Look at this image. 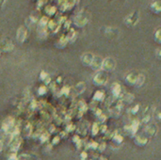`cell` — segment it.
Segmentation results:
<instances>
[{
  "instance_id": "obj_23",
  "label": "cell",
  "mask_w": 161,
  "mask_h": 160,
  "mask_svg": "<svg viewBox=\"0 0 161 160\" xmlns=\"http://www.w3.org/2000/svg\"><path fill=\"white\" fill-rule=\"evenodd\" d=\"M122 98H124V101L130 104L134 101V95H132L131 93H126V94H124L122 96Z\"/></svg>"
},
{
  "instance_id": "obj_18",
  "label": "cell",
  "mask_w": 161,
  "mask_h": 160,
  "mask_svg": "<svg viewBox=\"0 0 161 160\" xmlns=\"http://www.w3.org/2000/svg\"><path fill=\"white\" fill-rule=\"evenodd\" d=\"M105 97H106V94L103 91H97L93 95V100L96 102H102L104 101Z\"/></svg>"
},
{
  "instance_id": "obj_26",
  "label": "cell",
  "mask_w": 161,
  "mask_h": 160,
  "mask_svg": "<svg viewBox=\"0 0 161 160\" xmlns=\"http://www.w3.org/2000/svg\"><path fill=\"white\" fill-rule=\"evenodd\" d=\"M140 108H141V106H140V105H135V107H133V108L130 109V112L132 113V115H136V114L139 112Z\"/></svg>"
},
{
  "instance_id": "obj_5",
  "label": "cell",
  "mask_w": 161,
  "mask_h": 160,
  "mask_svg": "<svg viewBox=\"0 0 161 160\" xmlns=\"http://www.w3.org/2000/svg\"><path fill=\"white\" fill-rule=\"evenodd\" d=\"M140 124L141 123L137 120L133 121L131 124H128L125 127V133L134 137L135 135H137L138 131H139V128H140Z\"/></svg>"
},
{
  "instance_id": "obj_1",
  "label": "cell",
  "mask_w": 161,
  "mask_h": 160,
  "mask_svg": "<svg viewBox=\"0 0 161 160\" xmlns=\"http://www.w3.org/2000/svg\"><path fill=\"white\" fill-rule=\"evenodd\" d=\"M108 82V74L107 72L103 71L102 69L96 71L93 76V84L96 86H104Z\"/></svg>"
},
{
  "instance_id": "obj_34",
  "label": "cell",
  "mask_w": 161,
  "mask_h": 160,
  "mask_svg": "<svg viewBox=\"0 0 161 160\" xmlns=\"http://www.w3.org/2000/svg\"><path fill=\"white\" fill-rule=\"evenodd\" d=\"M5 1H6V0H0V8H2V6L4 5Z\"/></svg>"
},
{
  "instance_id": "obj_33",
  "label": "cell",
  "mask_w": 161,
  "mask_h": 160,
  "mask_svg": "<svg viewBox=\"0 0 161 160\" xmlns=\"http://www.w3.org/2000/svg\"><path fill=\"white\" fill-rule=\"evenodd\" d=\"M2 150H3V142H2V141L0 140V153L2 152Z\"/></svg>"
},
{
  "instance_id": "obj_22",
  "label": "cell",
  "mask_w": 161,
  "mask_h": 160,
  "mask_svg": "<svg viewBox=\"0 0 161 160\" xmlns=\"http://www.w3.org/2000/svg\"><path fill=\"white\" fill-rule=\"evenodd\" d=\"M99 132H100V124L98 123H94L92 126V135L97 136Z\"/></svg>"
},
{
  "instance_id": "obj_4",
  "label": "cell",
  "mask_w": 161,
  "mask_h": 160,
  "mask_svg": "<svg viewBox=\"0 0 161 160\" xmlns=\"http://www.w3.org/2000/svg\"><path fill=\"white\" fill-rule=\"evenodd\" d=\"M139 20H140V13L138 10H135L133 13H130L125 17V23L128 26H135L138 24Z\"/></svg>"
},
{
  "instance_id": "obj_2",
  "label": "cell",
  "mask_w": 161,
  "mask_h": 160,
  "mask_svg": "<svg viewBox=\"0 0 161 160\" xmlns=\"http://www.w3.org/2000/svg\"><path fill=\"white\" fill-rule=\"evenodd\" d=\"M17 128H16V125H15V122L14 120L9 117V118H7L4 122H3V124H2V131H4L5 134H8V135H11L14 131H16Z\"/></svg>"
},
{
  "instance_id": "obj_28",
  "label": "cell",
  "mask_w": 161,
  "mask_h": 160,
  "mask_svg": "<svg viewBox=\"0 0 161 160\" xmlns=\"http://www.w3.org/2000/svg\"><path fill=\"white\" fill-rule=\"evenodd\" d=\"M60 140H61V138H60L59 136H57V137H55V138L53 139V141H52V145L58 144V143H59V141H60Z\"/></svg>"
},
{
  "instance_id": "obj_27",
  "label": "cell",
  "mask_w": 161,
  "mask_h": 160,
  "mask_svg": "<svg viewBox=\"0 0 161 160\" xmlns=\"http://www.w3.org/2000/svg\"><path fill=\"white\" fill-rule=\"evenodd\" d=\"M39 94L40 95H43V94H45L46 92H47V89H46V87L45 86H42V87H40L39 88Z\"/></svg>"
},
{
  "instance_id": "obj_16",
  "label": "cell",
  "mask_w": 161,
  "mask_h": 160,
  "mask_svg": "<svg viewBox=\"0 0 161 160\" xmlns=\"http://www.w3.org/2000/svg\"><path fill=\"white\" fill-rule=\"evenodd\" d=\"M150 8L153 12L159 14L161 11V2L160 0H154L151 5H150Z\"/></svg>"
},
{
  "instance_id": "obj_30",
  "label": "cell",
  "mask_w": 161,
  "mask_h": 160,
  "mask_svg": "<svg viewBox=\"0 0 161 160\" xmlns=\"http://www.w3.org/2000/svg\"><path fill=\"white\" fill-rule=\"evenodd\" d=\"M8 160H19V157L16 155V153H12V154L9 156V157H8Z\"/></svg>"
},
{
  "instance_id": "obj_12",
  "label": "cell",
  "mask_w": 161,
  "mask_h": 160,
  "mask_svg": "<svg viewBox=\"0 0 161 160\" xmlns=\"http://www.w3.org/2000/svg\"><path fill=\"white\" fill-rule=\"evenodd\" d=\"M13 48V44L12 42L8 40V39H4L0 41V50L1 51H5V52H8Z\"/></svg>"
},
{
  "instance_id": "obj_9",
  "label": "cell",
  "mask_w": 161,
  "mask_h": 160,
  "mask_svg": "<svg viewBox=\"0 0 161 160\" xmlns=\"http://www.w3.org/2000/svg\"><path fill=\"white\" fill-rule=\"evenodd\" d=\"M16 37H17V41L19 42H24L27 38V28H26V26H25V25L20 26L18 28V30H17Z\"/></svg>"
},
{
  "instance_id": "obj_8",
  "label": "cell",
  "mask_w": 161,
  "mask_h": 160,
  "mask_svg": "<svg viewBox=\"0 0 161 160\" xmlns=\"http://www.w3.org/2000/svg\"><path fill=\"white\" fill-rule=\"evenodd\" d=\"M150 141V139L148 137H146L144 134L142 135H135L134 136V142L136 145L140 146V147H144L146 146Z\"/></svg>"
},
{
  "instance_id": "obj_29",
  "label": "cell",
  "mask_w": 161,
  "mask_h": 160,
  "mask_svg": "<svg viewBox=\"0 0 161 160\" xmlns=\"http://www.w3.org/2000/svg\"><path fill=\"white\" fill-rule=\"evenodd\" d=\"M105 149H106V143H105V142H103V143H99V144H98V148H97V150H98L99 152H104V151H105Z\"/></svg>"
},
{
  "instance_id": "obj_35",
  "label": "cell",
  "mask_w": 161,
  "mask_h": 160,
  "mask_svg": "<svg viewBox=\"0 0 161 160\" xmlns=\"http://www.w3.org/2000/svg\"><path fill=\"white\" fill-rule=\"evenodd\" d=\"M158 56L160 58V49H158Z\"/></svg>"
},
{
  "instance_id": "obj_24",
  "label": "cell",
  "mask_w": 161,
  "mask_h": 160,
  "mask_svg": "<svg viewBox=\"0 0 161 160\" xmlns=\"http://www.w3.org/2000/svg\"><path fill=\"white\" fill-rule=\"evenodd\" d=\"M98 142L97 141H91L89 144H88V149H91V150H97L98 148Z\"/></svg>"
},
{
  "instance_id": "obj_3",
  "label": "cell",
  "mask_w": 161,
  "mask_h": 160,
  "mask_svg": "<svg viewBox=\"0 0 161 160\" xmlns=\"http://www.w3.org/2000/svg\"><path fill=\"white\" fill-rule=\"evenodd\" d=\"M116 67V61L113 58H106L103 59L101 69L105 72H112Z\"/></svg>"
},
{
  "instance_id": "obj_20",
  "label": "cell",
  "mask_w": 161,
  "mask_h": 160,
  "mask_svg": "<svg viewBox=\"0 0 161 160\" xmlns=\"http://www.w3.org/2000/svg\"><path fill=\"white\" fill-rule=\"evenodd\" d=\"M118 28H113V27H108L106 30V34L109 37V38H115L118 35Z\"/></svg>"
},
{
  "instance_id": "obj_7",
  "label": "cell",
  "mask_w": 161,
  "mask_h": 160,
  "mask_svg": "<svg viewBox=\"0 0 161 160\" xmlns=\"http://www.w3.org/2000/svg\"><path fill=\"white\" fill-rule=\"evenodd\" d=\"M158 129L157 124H147L145 128H144V133L143 134L146 137H148L149 139H152V138L156 137V135L158 134Z\"/></svg>"
},
{
  "instance_id": "obj_17",
  "label": "cell",
  "mask_w": 161,
  "mask_h": 160,
  "mask_svg": "<svg viewBox=\"0 0 161 160\" xmlns=\"http://www.w3.org/2000/svg\"><path fill=\"white\" fill-rule=\"evenodd\" d=\"M86 91V84L84 82H79L75 86V91L76 94H81Z\"/></svg>"
},
{
  "instance_id": "obj_32",
  "label": "cell",
  "mask_w": 161,
  "mask_h": 160,
  "mask_svg": "<svg viewBox=\"0 0 161 160\" xmlns=\"http://www.w3.org/2000/svg\"><path fill=\"white\" fill-rule=\"evenodd\" d=\"M98 160H108V157H105V156L101 155V156L98 157Z\"/></svg>"
},
{
  "instance_id": "obj_31",
  "label": "cell",
  "mask_w": 161,
  "mask_h": 160,
  "mask_svg": "<svg viewBox=\"0 0 161 160\" xmlns=\"http://www.w3.org/2000/svg\"><path fill=\"white\" fill-rule=\"evenodd\" d=\"M154 115H155V118H156L158 121H160V111H159V109H158L157 112L155 111Z\"/></svg>"
},
{
  "instance_id": "obj_6",
  "label": "cell",
  "mask_w": 161,
  "mask_h": 160,
  "mask_svg": "<svg viewBox=\"0 0 161 160\" xmlns=\"http://www.w3.org/2000/svg\"><path fill=\"white\" fill-rule=\"evenodd\" d=\"M89 22V17L87 15L86 12L84 11H81L79 14H77L75 18V24L79 26V27H83L85 26Z\"/></svg>"
},
{
  "instance_id": "obj_11",
  "label": "cell",
  "mask_w": 161,
  "mask_h": 160,
  "mask_svg": "<svg viewBox=\"0 0 161 160\" xmlns=\"http://www.w3.org/2000/svg\"><path fill=\"white\" fill-rule=\"evenodd\" d=\"M102 62H103V58L100 56H93L92 61V63H91L90 66L92 67V70L98 71L102 67Z\"/></svg>"
},
{
  "instance_id": "obj_21",
  "label": "cell",
  "mask_w": 161,
  "mask_h": 160,
  "mask_svg": "<svg viewBox=\"0 0 161 160\" xmlns=\"http://www.w3.org/2000/svg\"><path fill=\"white\" fill-rule=\"evenodd\" d=\"M145 82V75L143 74H138V78H137V81L135 83V86L137 87H142Z\"/></svg>"
},
{
  "instance_id": "obj_14",
  "label": "cell",
  "mask_w": 161,
  "mask_h": 160,
  "mask_svg": "<svg viewBox=\"0 0 161 160\" xmlns=\"http://www.w3.org/2000/svg\"><path fill=\"white\" fill-rule=\"evenodd\" d=\"M151 117H152L151 108H150V107H147V108H145V110L143 111L142 123V124H149V122H150V120H151Z\"/></svg>"
},
{
  "instance_id": "obj_19",
  "label": "cell",
  "mask_w": 161,
  "mask_h": 160,
  "mask_svg": "<svg viewBox=\"0 0 161 160\" xmlns=\"http://www.w3.org/2000/svg\"><path fill=\"white\" fill-rule=\"evenodd\" d=\"M111 139H112L113 141H115L117 144H121V143H123V141H124V136H123V134H121V133H119V132L114 133V134L112 135V138H111Z\"/></svg>"
},
{
  "instance_id": "obj_25",
  "label": "cell",
  "mask_w": 161,
  "mask_h": 160,
  "mask_svg": "<svg viewBox=\"0 0 161 160\" xmlns=\"http://www.w3.org/2000/svg\"><path fill=\"white\" fill-rule=\"evenodd\" d=\"M155 40L158 42V43H160L161 42V31H160V28H158V30H157V32L155 33Z\"/></svg>"
},
{
  "instance_id": "obj_10",
  "label": "cell",
  "mask_w": 161,
  "mask_h": 160,
  "mask_svg": "<svg viewBox=\"0 0 161 160\" xmlns=\"http://www.w3.org/2000/svg\"><path fill=\"white\" fill-rule=\"evenodd\" d=\"M111 92H112V94H113V96L115 98H122V96L124 95L123 88L117 82H115V83L112 84V86H111Z\"/></svg>"
},
{
  "instance_id": "obj_13",
  "label": "cell",
  "mask_w": 161,
  "mask_h": 160,
  "mask_svg": "<svg viewBox=\"0 0 161 160\" xmlns=\"http://www.w3.org/2000/svg\"><path fill=\"white\" fill-rule=\"evenodd\" d=\"M93 56L92 53L90 52H87V53H84L82 56H81V62L83 65L85 66H90L92 61V58H93Z\"/></svg>"
},
{
  "instance_id": "obj_15",
  "label": "cell",
  "mask_w": 161,
  "mask_h": 160,
  "mask_svg": "<svg viewBox=\"0 0 161 160\" xmlns=\"http://www.w3.org/2000/svg\"><path fill=\"white\" fill-rule=\"evenodd\" d=\"M138 73H135V72H131L129 74H126L125 76V81L127 84L129 85H135L136 81H137V78H138Z\"/></svg>"
}]
</instances>
